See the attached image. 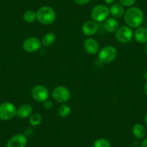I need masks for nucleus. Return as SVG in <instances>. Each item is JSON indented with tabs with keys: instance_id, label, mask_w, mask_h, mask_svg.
Returning a JSON list of instances; mask_svg holds the SVG:
<instances>
[{
	"instance_id": "1",
	"label": "nucleus",
	"mask_w": 147,
	"mask_h": 147,
	"mask_svg": "<svg viewBox=\"0 0 147 147\" xmlns=\"http://www.w3.org/2000/svg\"><path fill=\"white\" fill-rule=\"evenodd\" d=\"M123 18L124 22L127 26L136 29L142 25L144 21V13L140 8L133 6L125 10Z\"/></svg>"
},
{
	"instance_id": "2",
	"label": "nucleus",
	"mask_w": 147,
	"mask_h": 147,
	"mask_svg": "<svg viewBox=\"0 0 147 147\" xmlns=\"http://www.w3.org/2000/svg\"><path fill=\"white\" fill-rule=\"evenodd\" d=\"M37 20L40 24L49 25L53 24L56 19V13L54 9L49 6H43L36 12Z\"/></svg>"
},
{
	"instance_id": "3",
	"label": "nucleus",
	"mask_w": 147,
	"mask_h": 147,
	"mask_svg": "<svg viewBox=\"0 0 147 147\" xmlns=\"http://www.w3.org/2000/svg\"><path fill=\"white\" fill-rule=\"evenodd\" d=\"M117 56V49L112 46H107L102 48L97 53L99 61L103 63H111L116 59Z\"/></svg>"
},
{
	"instance_id": "4",
	"label": "nucleus",
	"mask_w": 147,
	"mask_h": 147,
	"mask_svg": "<svg viewBox=\"0 0 147 147\" xmlns=\"http://www.w3.org/2000/svg\"><path fill=\"white\" fill-rule=\"evenodd\" d=\"M17 115V108L13 103L4 102L0 104V120L10 121Z\"/></svg>"
},
{
	"instance_id": "5",
	"label": "nucleus",
	"mask_w": 147,
	"mask_h": 147,
	"mask_svg": "<svg viewBox=\"0 0 147 147\" xmlns=\"http://www.w3.org/2000/svg\"><path fill=\"white\" fill-rule=\"evenodd\" d=\"M110 15L109 7L105 5H98L93 7L91 12V18L92 20L97 23L104 22Z\"/></svg>"
},
{
	"instance_id": "6",
	"label": "nucleus",
	"mask_w": 147,
	"mask_h": 147,
	"mask_svg": "<svg viewBox=\"0 0 147 147\" xmlns=\"http://www.w3.org/2000/svg\"><path fill=\"white\" fill-rule=\"evenodd\" d=\"M71 92L67 87L64 86H57L52 91V97L57 102L66 103L71 98Z\"/></svg>"
},
{
	"instance_id": "7",
	"label": "nucleus",
	"mask_w": 147,
	"mask_h": 147,
	"mask_svg": "<svg viewBox=\"0 0 147 147\" xmlns=\"http://www.w3.org/2000/svg\"><path fill=\"white\" fill-rule=\"evenodd\" d=\"M134 32L132 28L127 25H123L119 27L115 32V38L121 43H129L134 38Z\"/></svg>"
},
{
	"instance_id": "8",
	"label": "nucleus",
	"mask_w": 147,
	"mask_h": 147,
	"mask_svg": "<svg viewBox=\"0 0 147 147\" xmlns=\"http://www.w3.org/2000/svg\"><path fill=\"white\" fill-rule=\"evenodd\" d=\"M31 96L35 101L42 102L49 100V91L45 86L36 85L31 90Z\"/></svg>"
},
{
	"instance_id": "9",
	"label": "nucleus",
	"mask_w": 147,
	"mask_h": 147,
	"mask_svg": "<svg viewBox=\"0 0 147 147\" xmlns=\"http://www.w3.org/2000/svg\"><path fill=\"white\" fill-rule=\"evenodd\" d=\"M41 41L36 37H29L24 40L22 48L28 53H35L41 47Z\"/></svg>"
},
{
	"instance_id": "10",
	"label": "nucleus",
	"mask_w": 147,
	"mask_h": 147,
	"mask_svg": "<svg viewBox=\"0 0 147 147\" xmlns=\"http://www.w3.org/2000/svg\"><path fill=\"white\" fill-rule=\"evenodd\" d=\"M28 144V137L22 134H17L11 137L5 147H25Z\"/></svg>"
},
{
	"instance_id": "11",
	"label": "nucleus",
	"mask_w": 147,
	"mask_h": 147,
	"mask_svg": "<svg viewBox=\"0 0 147 147\" xmlns=\"http://www.w3.org/2000/svg\"><path fill=\"white\" fill-rule=\"evenodd\" d=\"M99 25L97 22L94 20H87L83 23L82 26V31L83 34L87 36H92L98 31Z\"/></svg>"
},
{
	"instance_id": "12",
	"label": "nucleus",
	"mask_w": 147,
	"mask_h": 147,
	"mask_svg": "<svg viewBox=\"0 0 147 147\" xmlns=\"http://www.w3.org/2000/svg\"><path fill=\"white\" fill-rule=\"evenodd\" d=\"M84 49L88 54L95 55L100 51V45L94 38H88L84 42Z\"/></svg>"
},
{
	"instance_id": "13",
	"label": "nucleus",
	"mask_w": 147,
	"mask_h": 147,
	"mask_svg": "<svg viewBox=\"0 0 147 147\" xmlns=\"http://www.w3.org/2000/svg\"><path fill=\"white\" fill-rule=\"evenodd\" d=\"M32 113H33V109L30 104H23L17 109V115L20 118L22 119L30 118Z\"/></svg>"
},
{
	"instance_id": "14",
	"label": "nucleus",
	"mask_w": 147,
	"mask_h": 147,
	"mask_svg": "<svg viewBox=\"0 0 147 147\" xmlns=\"http://www.w3.org/2000/svg\"><path fill=\"white\" fill-rule=\"evenodd\" d=\"M134 38L138 43H147V28L144 27H139L136 28L134 32Z\"/></svg>"
},
{
	"instance_id": "15",
	"label": "nucleus",
	"mask_w": 147,
	"mask_h": 147,
	"mask_svg": "<svg viewBox=\"0 0 147 147\" xmlns=\"http://www.w3.org/2000/svg\"><path fill=\"white\" fill-rule=\"evenodd\" d=\"M109 10H110V15H112L113 18L115 19L123 17L125 12L124 7L119 3L113 4L110 7H109Z\"/></svg>"
},
{
	"instance_id": "16",
	"label": "nucleus",
	"mask_w": 147,
	"mask_h": 147,
	"mask_svg": "<svg viewBox=\"0 0 147 147\" xmlns=\"http://www.w3.org/2000/svg\"><path fill=\"white\" fill-rule=\"evenodd\" d=\"M105 30L107 32H115L119 28V22L117 20V19L114 18H108L106 20L104 21L103 24Z\"/></svg>"
},
{
	"instance_id": "17",
	"label": "nucleus",
	"mask_w": 147,
	"mask_h": 147,
	"mask_svg": "<svg viewBox=\"0 0 147 147\" xmlns=\"http://www.w3.org/2000/svg\"><path fill=\"white\" fill-rule=\"evenodd\" d=\"M133 136L137 139H144L146 135V130L145 126L141 123H136L133 125L131 129Z\"/></svg>"
},
{
	"instance_id": "18",
	"label": "nucleus",
	"mask_w": 147,
	"mask_h": 147,
	"mask_svg": "<svg viewBox=\"0 0 147 147\" xmlns=\"http://www.w3.org/2000/svg\"><path fill=\"white\" fill-rule=\"evenodd\" d=\"M56 38V35L53 32H46L40 40L42 46H45V47H50L54 43Z\"/></svg>"
},
{
	"instance_id": "19",
	"label": "nucleus",
	"mask_w": 147,
	"mask_h": 147,
	"mask_svg": "<svg viewBox=\"0 0 147 147\" xmlns=\"http://www.w3.org/2000/svg\"><path fill=\"white\" fill-rule=\"evenodd\" d=\"M71 110L69 105L67 103H62L58 109V114L61 118H66L71 114Z\"/></svg>"
},
{
	"instance_id": "20",
	"label": "nucleus",
	"mask_w": 147,
	"mask_h": 147,
	"mask_svg": "<svg viewBox=\"0 0 147 147\" xmlns=\"http://www.w3.org/2000/svg\"><path fill=\"white\" fill-rule=\"evenodd\" d=\"M42 120H43V117H42L41 114L38 113H32L29 118L30 125L33 127L38 126L41 123Z\"/></svg>"
},
{
	"instance_id": "21",
	"label": "nucleus",
	"mask_w": 147,
	"mask_h": 147,
	"mask_svg": "<svg viewBox=\"0 0 147 147\" xmlns=\"http://www.w3.org/2000/svg\"><path fill=\"white\" fill-rule=\"evenodd\" d=\"M23 20L27 23H33L35 20H37V15L36 12H34L33 10H27L23 14Z\"/></svg>"
},
{
	"instance_id": "22",
	"label": "nucleus",
	"mask_w": 147,
	"mask_h": 147,
	"mask_svg": "<svg viewBox=\"0 0 147 147\" xmlns=\"http://www.w3.org/2000/svg\"><path fill=\"white\" fill-rule=\"evenodd\" d=\"M93 147H111V144L107 138H100L94 141Z\"/></svg>"
},
{
	"instance_id": "23",
	"label": "nucleus",
	"mask_w": 147,
	"mask_h": 147,
	"mask_svg": "<svg viewBox=\"0 0 147 147\" xmlns=\"http://www.w3.org/2000/svg\"><path fill=\"white\" fill-rule=\"evenodd\" d=\"M119 4H121L124 7H131L136 3V0H118Z\"/></svg>"
},
{
	"instance_id": "24",
	"label": "nucleus",
	"mask_w": 147,
	"mask_h": 147,
	"mask_svg": "<svg viewBox=\"0 0 147 147\" xmlns=\"http://www.w3.org/2000/svg\"><path fill=\"white\" fill-rule=\"evenodd\" d=\"M43 107H44V109H46V110H51L53 107V102L51 101V100H46L45 102H43Z\"/></svg>"
},
{
	"instance_id": "25",
	"label": "nucleus",
	"mask_w": 147,
	"mask_h": 147,
	"mask_svg": "<svg viewBox=\"0 0 147 147\" xmlns=\"http://www.w3.org/2000/svg\"><path fill=\"white\" fill-rule=\"evenodd\" d=\"M77 5H86L90 3V0H73Z\"/></svg>"
},
{
	"instance_id": "26",
	"label": "nucleus",
	"mask_w": 147,
	"mask_h": 147,
	"mask_svg": "<svg viewBox=\"0 0 147 147\" xmlns=\"http://www.w3.org/2000/svg\"><path fill=\"white\" fill-rule=\"evenodd\" d=\"M140 147H147V138L143 139V141L141 143V145H140Z\"/></svg>"
},
{
	"instance_id": "27",
	"label": "nucleus",
	"mask_w": 147,
	"mask_h": 147,
	"mask_svg": "<svg viewBox=\"0 0 147 147\" xmlns=\"http://www.w3.org/2000/svg\"><path fill=\"white\" fill-rule=\"evenodd\" d=\"M105 3L107 5H112L113 4H114L115 0H104Z\"/></svg>"
},
{
	"instance_id": "28",
	"label": "nucleus",
	"mask_w": 147,
	"mask_h": 147,
	"mask_svg": "<svg viewBox=\"0 0 147 147\" xmlns=\"http://www.w3.org/2000/svg\"><path fill=\"white\" fill-rule=\"evenodd\" d=\"M144 92H145L146 94L147 95V80L145 83V85H144Z\"/></svg>"
},
{
	"instance_id": "29",
	"label": "nucleus",
	"mask_w": 147,
	"mask_h": 147,
	"mask_svg": "<svg viewBox=\"0 0 147 147\" xmlns=\"http://www.w3.org/2000/svg\"><path fill=\"white\" fill-rule=\"evenodd\" d=\"M144 124H145L146 126L147 127V113L146 114L145 117H144Z\"/></svg>"
},
{
	"instance_id": "30",
	"label": "nucleus",
	"mask_w": 147,
	"mask_h": 147,
	"mask_svg": "<svg viewBox=\"0 0 147 147\" xmlns=\"http://www.w3.org/2000/svg\"><path fill=\"white\" fill-rule=\"evenodd\" d=\"M145 52H146V55H147V43H146V46H145Z\"/></svg>"
}]
</instances>
